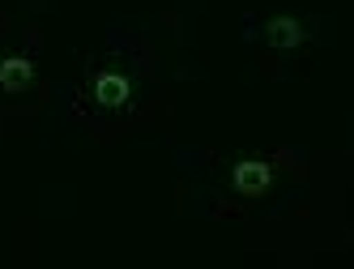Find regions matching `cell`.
I'll return each instance as SVG.
<instances>
[{"label": "cell", "mask_w": 354, "mask_h": 269, "mask_svg": "<svg viewBox=\"0 0 354 269\" xmlns=\"http://www.w3.org/2000/svg\"><path fill=\"white\" fill-rule=\"evenodd\" d=\"M265 43L269 47H299L303 43V26L299 21H290V17H273V21H265Z\"/></svg>", "instance_id": "cell-4"}, {"label": "cell", "mask_w": 354, "mask_h": 269, "mask_svg": "<svg viewBox=\"0 0 354 269\" xmlns=\"http://www.w3.org/2000/svg\"><path fill=\"white\" fill-rule=\"evenodd\" d=\"M137 99V82H133V68L124 64V60H98L90 73H86V82H82V103L90 111H103V115H120V111H129Z\"/></svg>", "instance_id": "cell-1"}, {"label": "cell", "mask_w": 354, "mask_h": 269, "mask_svg": "<svg viewBox=\"0 0 354 269\" xmlns=\"http://www.w3.org/2000/svg\"><path fill=\"white\" fill-rule=\"evenodd\" d=\"M35 82V60L30 56H0V90L5 94H21Z\"/></svg>", "instance_id": "cell-3"}, {"label": "cell", "mask_w": 354, "mask_h": 269, "mask_svg": "<svg viewBox=\"0 0 354 269\" xmlns=\"http://www.w3.org/2000/svg\"><path fill=\"white\" fill-rule=\"evenodd\" d=\"M269 184H273V167L265 158H239L231 167V188L239 197H261Z\"/></svg>", "instance_id": "cell-2"}]
</instances>
